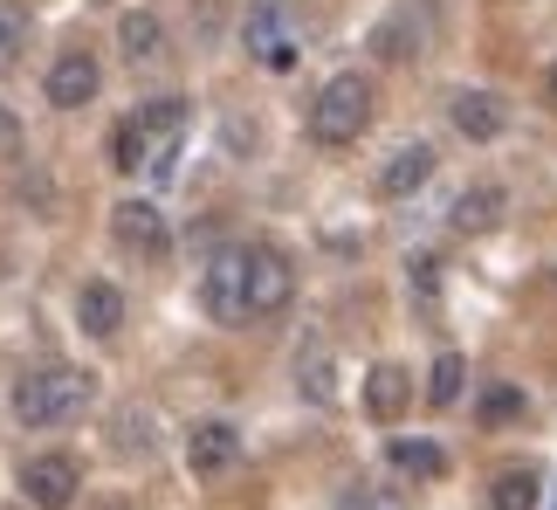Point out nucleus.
<instances>
[{
  "instance_id": "1",
  "label": "nucleus",
  "mask_w": 557,
  "mask_h": 510,
  "mask_svg": "<svg viewBox=\"0 0 557 510\" xmlns=\"http://www.w3.org/2000/svg\"><path fill=\"white\" fill-rule=\"evenodd\" d=\"M90 408V373H70V366H49V373H28L14 387V414L21 428H62Z\"/></svg>"
},
{
  "instance_id": "2",
  "label": "nucleus",
  "mask_w": 557,
  "mask_h": 510,
  "mask_svg": "<svg viewBox=\"0 0 557 510\" xmlns=\"http://www.w3.org/2000/svg\"><path fill=\"white\" fill-rule=\"evenodd\" d=\"M366 124H372V83L358 70L331 76L324 90H317V104H310V138L317 145H358Z\"/></svg>"
},
{
  "instance_id": "3",
  "label": "nucleus",
  "mask_w": 557,
  "mask_h": 510,
  "mask_svg": "<svg viewBox=\"0 0 557 510\" xmlns=\"http://www.w3.org/2000/svg\"><path fill=\"white\" fill-rule=\"evenodd\" d=\"M242 49L262 62V70H289L296 49H304V28H296L289 0H255L248 21H242Z\"/></svg>"
},
{
  "instance_id": "4",
  "label": "nucleus",
  "mask_w": 557,
  "mask_h": 510,
  "mask_svg": "<svg viewBox=\"0 0 557 510\" xmlns=\"http://www.w3.org/2000/svg\"><path fill=\"white\" fill-rule=\"evenodd\" d=\"M200 304H207L213 325H248V317H255V304H248V242H234V248H221L207 263Z\"/></svg>"
},
{
  "instance_id": "5",
  "label": "nucleus",
  "mask_w": 557,
  "mask_h": 510,
  "mask_svg": "<svg viewBox=\"0 0 557 510\" xmlns=\"http://www.w3.org/2000/svg\"><path fill=\"white\" fill-rule=\"evenodd\" d=\"M111 235H117V248L145 255V263H165V255H173V228H165V215L152 201H117L111 207Z\"/></svg>"
},
{
  "instance_id": "6",
  "label": "nucleus",
  "mask_w": 557,
  "mask_h": 510,
  "mask_svg": "<svg viewBox=\"0 0 557 510\" xmlns=\"http://www.w3.org/2000/svg\"><path fill=\"white\" fill-rule=\"evenodd\" d=\"M186 104L180 97H152V104H138V132H145V166L165 180L173 173V159H180V132H186Z\"/></svg>"
},
{
  "instance_id": "7",
  "label": "nucleus",
  "mask_w": 557,
  "mask_h": 510,
  "mask_svg": "<svg viewBox=\"0 0 557 510\" xmlns=\"http://www.w3.org/2000/svg\"><path fill=\"white\" fill-rule=\"evenodd\" d=\"M289 296H296V269H289V255H283V248H269V242H255V248H248V304H255V317L289 311Z\"/></svg>"
},
{
  "instance_id": "8",
  "label": "nucleus",
  "mask_w": 557,
  "mask_h": 510,
  "mask_svg": "<svg viewBox=\"0 0 557 510\" xmlns=\"http://www.w3.org/2000/svg\"><path fill=\"white\" fill-rule=\"evenodd\" d=\"M242 462V428L234 421H193L186 435V470L193 476H227Z\"/></svg>"
},
{
  "instance_id": "9",
  "label": "nucleus",
  "mask_w": 557,
  "mask_h": 510,
  "mask_svg": "<svg viewBox=\"0 0 557 510\" xmlns=\"http://www.w3.org/2000/svg\"><path fill=\"white\" fill-rule=\"evenodd\" d=\"M21 497L35 510H70L76 503V462L70 456H35L28 470H21Z\"/></svg>"
},
{
  "instance_id": "10",
  "label": "nucleus",
  "mask_w": 557,
  "mask_h": 510,
  "mask_svg": "<svg viewBox=\"0 0 557 510\" xmlns=\"http://www.w3.org/2000/svg\"><path fill=\"white\" fill-rule=\"evenodd\" d=\"M97 83H103V70H97L90 49H62L55 70H49V104L55 111H83V104L97 97Z\"/></svg>"
},
{
  "instance_id": "11",
  "label": "nucleus",
  "mask_w": 557,
  "mask_h": 510,
  "mask_svg": "<svg viewBox=\"0 0 557 510\" xmlns=\"http://www.w3.org/2000/svg\"><path fill=\"white\" fill-rule=\"evenodd\" d=\"M426 180H434V145H399V153L379 166V194H385V201L420 194Z\"/></svg>"
},
{
  "instance_id": "12",
  "label": "nucleus",
  "mask_w": 557,
  "mask_h": 510,
  "mask_svg": "<svg viewBox=\"0 0 557 510\" xmlns=\"http://www.w3.org/2000/svg\"><path fill=\"white\" fill-rule=\"evenodd\" d=\"M76 325L90 331V338H117V325H124V290L117 283H83L76 290Z\"/></svg>"
},
{
  "instance_id": "13",
  "label": "nucleus",
  "mask_w": 557,
  "mask_h": 510,
  "mask_svg": "<svg viewBox=\"0 0 557 510\" xmlns=\"http://www.w3.org/2000/svg\"><path fill=\"white\" fill-rule=\"evenodd\" d=\"M447 118H455V132H461V138H475V145L503 138V104L488 97V90H461L455 104H447Z\"/></svg>"
},
{
  "instance_id": "14",
  "label": "nucleus",
  "mask_w": 557,
  "mask_h": 510,
  "mask_svg": "<svg viewBox=\"0 0 557 510\" xmlns=\"http://www.w3.org/2000/svg\"><path fill=\"white\" fill-rule=\"evenodd\" d=\"M406 400H413V379H406L399 366H372L366 373V414L372 421H399Z\"/></svg>"
},
{
  "instance_id": "15",
  "label": "nucleus",
  "mask_w": 557,
  "mask_h": 510,
  "mask_svg": "<svg viewBox=\"0 0 557 510\" xmlns=\"http://www.w3.org/2000/svg\"><path fill=\"white\" fill-rule=\"evenodd\" d=\"M117 49L132 56V62H152V56H165V21H159L152 8L124 14V21H117Z\"/></svg>"
},
{
  "instance_id": "16",
  "label": "nucleus",
  "mask_w": 557,
  "mask_h": 510,
  "mask_svg": "<svg viewBox=\"0 0 557 510\" xmlns=\"http://www.w3.org/2000/svg\"><path fill=\"white\" fill-rule=\"evenodd\" d=\"M447 221H455L461 235H482V228H496V221H503V186H468Z\"/></svg>"
},
{
  "instance_id": "17",
  "label": "nucleus",
  "mask_w": 557,
  "mask_h": 510,
  "mask_svg": "<svg viewBox=\"0 0 557 510\" xmlns=\"http://www.w3.org/2000/svg\"><path fill=\"white\" fill-rule=\"evenodd\" d=\"M461 379H468L461 352H441L434 373H426V400H434V408H455V400H461Z\"/></svg>"
},
{
  "instance_id": "18",
  "label": "nucleus",
  "mask_w": 557,
  "mask_h": 510,
  "mask_svg": "<svg viewBox=\"0 0 557 510\" xmlns=\"http://www.w3.org/2000/svg\"><path fill=\"white\" fill-rule=\"evenodd\" d=\"M393 462L406 476H420V483H434V476H447V456L434 449V441H393Z\"/></svg>"
},
{
  "instance_id": "19",
  "label": "nucleus",
  "mask_w": 557,
  "mask_h": 510,
  "mask_svg": "<svg viewBox=\"0 0 557 510\" xmlns=\"http://www.w3.org/2000/svg\"><path fill=\"white\" fill-rule=\"evenodd\" d=\"M488 503H496V510H537V476H530V470H503L496 490H488Z\"/></svg>"
},
{
  "instance_id": "20",
  "label": "nucleus",
  "mask_w": 557,
  "mask_h": 510,
  "mask_svg": "<svg viewBox=\"0 0 557 510\" xmlns=\"http://www.w3.org/2000/svg\"><path fill=\"white\" fill-rule=\"evenodd\" d=\"M523 408H530L523 387H488L475 414H482V428H509V421H523Z\"/></svg>"
},
{
  "instance_id": "21",
  "label": "nucleus",
  "mask_w": 557,
  "mask_h": 510,
  "mask_svg": "<svg viewBox=\"0 0 557 510\" xmlns=\"http://www.w3.org/2000/svg\"><path fill=\"white\" fill-rule=\"evenodd\" d=\"M28 49V8L21 0H0V62H14Z\"/></svg>"
},
{
  "instance_id": "22",
  "label": "nucleus",
  "mask_w": 557,
  "mask_h": 510,
  "mask_svg": "<svg viewBox=\"0 0 557 510\" xmlns=\"http://www.w3.org/2000/svg\"><path fill=\"white\" fill-rule=\"evenodd\" d=\"M111 166H117V173H138V159H145V132H138V118H124L117 124V138H111Z\"/></svg>"
},
{
  "instance_id": "23",
  "label": "nucleus",
  "mask_w": 557,
  "mask_h": 510,
  "mask_svg": "<svg viewBox=\"0 0 557 510\" xmlns=\"http://www.w3.org/2000/svg\"><path fill=\"white\" fill-rule=\"evenodd\" d=\"M406 269H413L406 283L420 290V304H434V290H441V263H434V255H420V263H406Z\"/></svg>"
},
{
  "instance_id": "24",
  "label": "nucleus",
  "mask_w": 557,
  "mask_h": 510,
  "mask_svg": "<svg viewBox=\"0 0 557 510\" xmlns=\"http://www.w3.org/2000/svg\"><path fill=\"white\" fill-rule=\"evenodd\" d=\"M21 153V124H14V111L0 104V159H14Z\"/></svg>"
},
{
  "instance_id": "25",
  "label": "nucleus",
  "mask_w": 557,
  "mask_h": 510,
  "mask_svg": "<svg viewBox=\"0 0 557 510\" xmlns=\"http://www.w3.org/2000/svg\"><path fill=\"white\" fill-rule=\"evenodd\" d=\"M310 400H331V366L324 359H310Z\"/></svg>"
},
{
  "instance_id": "26",
  "label": "nucleus",
  "mask_w": 557,
  "mask_h": 510,
  "mask_svg": "<svg viewBox=\"0 0 557 510\" xmlns=\"http://www.w3.org/2000/svg\"><path fill=\"white\" fill-rule=\"evenodd\" d=\"M550 104H557V70H550Z\"/></svg>"
}]
</instances>
